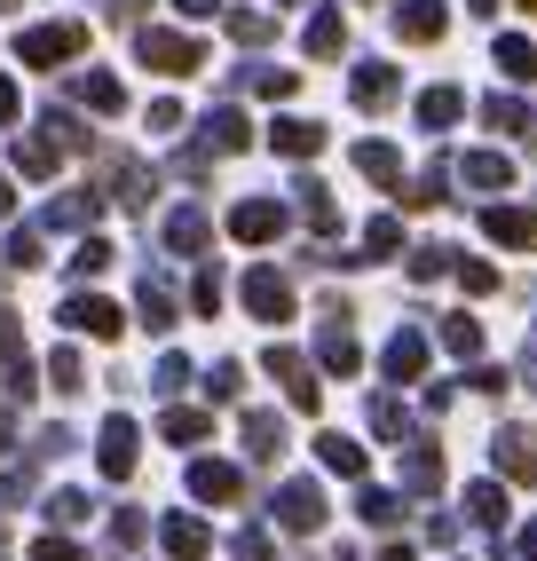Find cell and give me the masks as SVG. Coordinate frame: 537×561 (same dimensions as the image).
<instances>
[{
  "label": "cell",
  "mask_w": 537,
  "mask_h": 561,
  "mask_svg": "<svg viewBox=\"0 0 537 561\" xmlns=\"http://www.w3.org/2000/svg\"><path fill=\"white\" fill-rule=\"evenodd\" d=\"M80 48H88V24H32V32H16V64H41V71L71 64Z\"/></svg>",
  "instance_id": "cell-1"
},
{
  "label": "cell",
  "mask_w": 537,
  "mask_h": 561,
  "mask_svg": "<svg viewBox=\"0 0 537 561\" xmlns=\"http://www.w3.org/2000/svg\"><path fill=\"white\" fill-rule=\"evenodd\" d=\"M317 364H324V371H340V380H349V371L364 364V348H356V324H349V301H324V332H317Z\"/></svg>",
  "instance_id": "cell-2"
},
{
  "label": "cell",
  "mask_w": 537,
  "mask_h": 561,
  "mask_svg": "<svg viewBox=\"0 0 537 561\" xmlns=\"http://www.w3.org/2000/svg\"><path fill=\"white\" fill-rule=\"evenodd\" d=\"M0 380H9V396H16V403H32V388H41V371H32V348H24L16 309H0Z\"/></svg>",
  "instance_id": "cell-3"
},
{
  "label": "cell",
  "mask_w": 537,
  "mask_h": 561,
  "mask_svg": "<svg viewBox=\"0 0 537 561\" xmlns=\"http://www.w3.org/2000/svg\"><path fill=\"white\" fill-rule=\"evenodd\" d=\"M135 48H142V64H150V71H167V80H190V71L206 64V48H198V41H182V32H159V24H150Z\"/></svg>",
  "instance_id": "cell-4"
},
{
  "label": "cell",
  "mask_w": 537,
  "mask_h": 561,
  "mask_svg": "<svg viewBox=\"0 0 537 561\" xmlns=\"http://www.w3.org/2000/svg\"><path fill=\"white\" fill-rule=\"evenodd\" d=\"M268 380H285V403L293 411H317L324 403V380H317V364L300 356V348H268Z\"/></svg>",
  "instance_id": "cell-5"
},
{
  "label": "cell",
  "mask_w": 537,
  "mask_h": 561,
  "mask_svg": "<svg viewBox=\"0 0 537 561\" xmlns=\"http://www.w3.org/2000/svg\"><path fill=\"white\" fill-rule=\"evenodd\" d=\"M64 324L71 332H88V341H119V301H103V293H71V301H64Z\"/></svg>",
  "instance_id": "cell-6"
},
{
  "label": "cell",
  "mask_w": 537,
  "mask_h": 561,
  "mask_svg": "<svg viewBox=\"0 0 537 561\" xmlns=\"http://www.w3.org/2000/svg\"><path fill=\"white\" fill-rule=\"evenodd\" d=\"M135 420H119V411H111V420H103V435H95V467L111 474V482H127L135 474Z\"/></svg>",
  "instance_id": "cell-7"
},
{
  "label": "cell",
  "mask_w": 537,
  "mask_h": 561,
  "mask_svg": "<svg viewBox=\"0 0 537 561\" xmlns=\"http://www.w3.org/2000/svg\"><path fill=\"white\" fill-rule=\"evenodd\" d=\"M190 499L229 506V499H245V474L229 467V459H190Z\"/></svg>",
  "instance_id": "cell-8"
},
{
  "label": "cell",
  "mask_w": 537,
  "mask_h": 561,
  "mask_svg": "<svg viewBox=\"0 0 537 561\" xmlns=\"http://www.w3.org/2000/svg\"><path fill=\"white\" fill-rule=\"evenodd\" d=\"M277 522H285L293 538L324 530V491H317V482H285V491H277Z\"/></svg>",
  "instance_id": "cell-9"
},
{
  "label": "cell",
  "mask_w": 537,
  "mask_h": 561,
  "mask_svg": "<svg viewBox=\"0 0 537 561\" xmlns=\"http://www.w3.org/2000/svg\"><path fill=\"white\" fill-rule=\"evenodd\" d=\"M245 309H253L261 324H285V317H293V285H285L277 270H245Z\"/></svg>",
  "instance_id": "cell-10"
},
{
  "label": "cell",
  "mask_w": 537,
  "mask_h": 561,
  "mask_svg": "<svg viewBox=\"0 0 537 561\" xmlns=\"http://www.w3.org/2000/svg\"><path fill=\"white\" fill-rule=\"evenodd\" d=\"M159 546H167L174 561H206V553H214V530H206L198 514H167V522H159Z\"/></svg>",
  "instance_id": "cell-11"
},
{
  "label": "cell",
  "mask_w": 537,
  "mask_h": 561,
  "mask_svg": "<svg viewBox=\"0 0 537 561\" xmlns=\"http://www.w3.org/2000/svg\"><path fill=\"white\" fill-rule=\"evenodd\" d=\"M277 230H285V206H268V198H245L238 214H229V238L238 245H268Z\"/></svg>",
  "instance_id": "cell-12"
},
{
  "label": "cell",
  "mask_w": 537,
  "mask_h": 561,
  "mask_svg": "<svg viewBox=\"0 0 537 561\" xmlns=\"http://www.w3.org/2000/svg\"><path fill=\"white\" fill-rule=\"evenodd\" d=\"M498 474H506V482H537V435L529 427H498Z\"/></svg>",
  "instance_id": "cell-13"
},
{
  "label": "cell",
  "mask_w": 537,
  "mask_h": 561,
  "mask_svg": "<svg viewBox=\"0 0 537 561\" xmlns=\"http://www.w3.org/2000/svg\"><path fill=\"white\" fill-rule=\"evenodd\" d=\"M403 491H411V499H435V491H443V451H435V443H411V459H403Z\"/></svg>",
  "instance_id": "cell-14"
},
{
  "label": "cell",
  "mask_w": 537,
  "mask_h": 561,
  "mask_svg": "<svg viewBox=\"0 0 537 561\" xmlns=\"http://www.w3.org/2000/svg\"><path fill=\"white\" fill-rule=\"evenodd\" d=\"M379 364H388V380H419V371H427V332H411V324H403Z\"/></svg>",
  "instance_id": "cell-15"
},
{
  "label": "cell",
  "mask_w": 537,
  "mask_h": 561,
  "mask_svg": "<svg viewBox=\"0 0 537 561\" xmlns=\"http://www.w3.org/2000/svg\"><path fill=\"white\" fill-rule=\"evenodd\" d=\"M482 230H490L498 245H537V214H529V206H490Z\"/></svg>",
  "instance_id": "cell-16"
},
{
  "label": "cell",
  "mask_w": 537,
  "mask_h": 561,
  "mask_svg": "<svg viewBox=\"0 0 537 561\" xmlns=\"http://www.w3.org/2000/svg\"><path fill=\"white\" fill-rule=\"evenodd\" d=\"M268 142H277L285 159H317V151H324V127H317V119H277V127H268Z\"/></svg>",
  "instance_id": "cell-17"
},
{
  "label": "cell",
  "mask_w": 537,
  "mask_h": 561,
  "mask_svg": "<svg viewBox=\"0 0 537 561\" xmlns=\"http://www.w3.org/2000/svg\"><path fill=\"white\" fill-rule=\"evenodd\" d=\"M396 24H403V41H419V48H427V41H443L450 9H443V0H411V9H403Z\"/></svg>",
  "instance_id": "cell-18"
},
{
  "label": "cell",
  "mask_w": 537,
  "mask_h": 561,
  "mask_svg": "<svg viewBox=\"0 0 537 561\" xmlns=\"http://www.w3.org/2000/svg\"><path fill=\"white\" fill-rule=\"evenodd\" d=\"M285 443H293V435H285L277 411H245V451H253V459H277Z\"/></svg>",
  "instance_id": "cell-19"
},
{
  "label": "cell",
  "mask_w": 537,
  "mask_h": 561,
  "mask_svg": "<svg viewBox=\"0 0 537 561\" xmlns=\"http://www.w3.org/2000/svg\"><path fill=\"white\" fill-rule=\"evenodd\" d=\"M206 238H214V221H206L198 206H182V214H167V245H174V253H206Z\"/></svg>",
  "instance_id": "cell-20"
},
{
  "label": "cell",
  "mask_w": 537,
  "mask_h": 561,
  "mask_svg": "<svg viewBox=\"0 0 537 561\" xmlns=\"http://www.w3.org/2000/svg\"><path fill=\"white\" fill-rule=\"evenodd\" d=\"M245 142H253V135H245V119H238V111H214V119H206V142H198V151H206V159H214V151L229 159V151H245Z\"/></svg>",
  "instance_id": "cell-21"
},
{
  "label": "cell",
  "mask_w": 537,
  "mask_h": 561,
  "mask_svg": "<svg viewBox=\"0 0 537 561\" xmlns=\"http://www.w3.org/2000/svg\"><path fill=\"white\" fill-rule=\"evenodd\" d=\"M56 151H64L56 135H32V142H16V174H32V182H48V174H56Z\"/></svg>",
  "instance_id": "cell-22"
},
{
  "label": "cell",
  "mask_w": 537,
  "mask_h": 561,
  "mask_svg": "<svg viewBox=\"0 0 537 561\" xmlns=\"http://www.w3.org/2000/svg\"><path fill=\"white\" fill-rule=\"evenodd\" d=\"M135 317H142L150 332H174V293H167V285H150V277H142V293H135Z\"/></svg>",
  "instance_id": "cell-23"
},
{
  "label": "cell",
  "mask_w": 537,
  "mask_h": 561,
  "mask_svg": "<svg viewBox=\"0 0 537 561\" xmlns=\"http://www.w3.org/2000/svg\"><path fill=\"white\" fill-rule=\"evenodd\" d=\"M317 459H324L332 474L356 482V474H364V443H349V435H317Z\"/></svg>",
  "instance_id": "cell-24"
},
{
  "label": "cell",
  "mask_w": 537,
  "mask_h": 561,
  "mask_svg": "<svg viewBox=\"0 0 537 561\" xmlns=\"http://www.w3.org/2000/svg\"><path fill=\"white\" fill-rule=\"evenodd\" d=\"M498 71H506V80H537V41L506 32V41H498Z\"/></svg>",
  "instance_id": "cell-25"
},
{
  "label": "cell",
  "mask_w": 537,
  "mask_h": 561,
  "mask_svg": "<svg viewBox=\"0 0 537 561\" xmlns=\"http://www.w3.org/2000/svg\"><path fill=\"white\" fill-rule=\"evenodd\" d=\"M80 103L88 111H127V88L111 80V71H80Z\"/></svg>",
  "instance_id": "cell-26"
},
{
  "label": "cell",
  "mask_w": 537,
  "mask_h": 561,
  "mask_svg": "<svg viewBox=\"0 0 537 561\" xmlns=\"http://www.w3.org/2000/svg\"><path fill=\"white\" fill-rule=\"evenodd\" d=\"M467 514L482 522V530H506V491H498V482H475V491H467Z\"/></svg>",
  "instance_id": "cell-27"
},
{
  "label": "cell",
  "mask_w": 537,
  "mask_h": 561,
  "mask_svg": "<svg viewBox=\"0 0 537 561\" xmlns=\"http://www.w3.org/2000/svg\"><path fill=\"white\" fill-rule=\"evenodd\" d=\"M356 167H364L372 182H396V191H403V159L388 151V142H356Z\"/></svg>",
  "instance_id": "cell-28"
},
{
  "label": "cell",
  "mask_w": 537,
  "mask_h": 561,
  "mask_svg": "<svg viewBox=\"0 0 537 561\" xmlns=\"http://www.w3.org/2000/svg\"><path fill=\"white\" fill-rule=\"evenodd\" d=\"M88 221H95V191H71L48 206V230H88Z\"/></svg>",
  "instance_id": "cell-29"
},
{
  "label": "cell",
  "mask_w": 537,
  "mask_h": 561,
  "mask_svg": "<svg viewBox=\"0 0 537 561\" xmlns=\"http://www.w3.org/2000/svg\"><path fill=\"white\" fill-rule=\"evenodd\" d=\"M159 435H167V443H206V435H214V420H206V411H182V403H174L167 420H159Z\"/></svg>",
  "instance_id": "cell-30"
},
{
  "label": "cell",
  "mask_w": 537,
  "mask_h": 561,
  "mask_svg": "<svg viewBox=\"0 0 537 561\" xmlns=\"http://www.w3.org/2000/svg\"><path fill=\"white\" fill-rule=\"evenodd\" d=\"M48 380H56V396H80V388H88V364H80V348H56V356H48Z\"/></svg>",
  "instance_id": "cell-31"
},
{
  "label": "cell",
  "mask_w": 537,
  "mask_h": 561,
  "mask_svg": "<svg viewBox=\"0 0 537 561\" xmlns=\"http://www.w3.org/2000/svg\"><path fill=\"white\" fill-rule=\"evenodd\" d=\"M388 95H396V71H388V64H364V71H356V103H364V111H379Z\"/></svg>",
  "instance_id": "cell-32"
},
{
  "label": "cell",
  "mask_w": 537,
  "mask_h": 561,
  "mask_svg": "<svg viewBox=\"0 0 537 561\" xmlns=\"http://www.w3.org/2000/svg\"><path fill=\"white\" fill-rule=\"evenodd\" d=\"M458 111H467V95H458V88H427V95H419V119H427V127H450Z\"/></svg>",
  "instance_id": "cell-33"
},
{
  "label": "cell",
  "mask_w": 537,
  "mask_h": 561,
  "mask_svg": "<svg viewBox=\"0 0 537 561\" xmlns=\"http://www.w3.org/2000/svg\"><path fill=\"white\" fill-rule=\"evenodd\" d=\"M467 182H475V191H506V182H514V167L498 159V151H475V159H467Z\"/></svg>",
  "instance_id": "cell-34"
},
{
  "label": "cell",
  "mask_w": 537,
  "mask_h": 561,
  "mask_svg": "<svg viewBox=\"0 0 537 561\" xmlns=\"http://www.w3.org/2000/svg\"><path fill=\"white\" fill-rule=\"evenodd\" d=\"M443 348L450 356H482V324L475 317H443Z\"/></svg>",
  "instance_id": "cell-35"
},
{
  "label": "cell",
  "mask_w": 537,
  "mask_h": 561,
  "mask_svg": "<svg viewBox=\"0 0 537 561\" xmlns=\"http://www.w3.org/2000/svg\"><path fill=\"white\" fill-rule=\"evenodd\" d=\"M372 427L388 435V443H411V420H403V403H396V396H372Z\"/></svg>",
  "instance_id": "cell-36"
},
{
  "label": "cell",
  "mask_w": 537,
  "mask_h": 561,
  "mask_svg": "<svg viewBox=\"0 0 537 561\" xmlns=\"http://www.w3.org/2000/svg\"><path fill=\"white\" fill-rule=\"evenodd\" d=\"M490 127H498V135H529V103H514V95H490Z\"/></svg>",
  "instance_id": "cell-37"
},
{
  "label": "cell",
  "mask_w": 537,
  "mask_h": 561,
  "mask_svg": "<svg viewBox=\"0 0 537 561\" xmlns=\"http://www.w3.org/2000/svg\"><path fill=\"white\" fill-rule=\"evenodd\" d=\"M340 41H349V24H340V16L324 9V16L309 24V56H340Z\"/></svg>",
  "instance_id": "cell-38"
},
{
  "label": "cell",
  "mask_w": 537,
  "mask_h": 561,
  "mask_svg": "<svg viewBox=\"0 0 537 561\" xmlns=\"http://www.w3.org/2000/svg\"><path fill=\"white\" fill-rule=\"evenodd\" d=\"M206 396H214V403H238V396H245V364H214Z\"/></svg>",
  "instance_id": "cell-39"
},
{
  "label": "cell",
  "mask_w": 537,
  "mask_h": 561,
  "mask_svg": "<svg viewBox=\"0 0 537 561\" xmlns=\"http://www.w3.org/2000/svg\"><path fill=\"white\" fill-rule=\"evenodd\" d=\"M135 546H142V514L119 506V514H111V553H135Z\"/></svg>",
  "instance_id": "cell-40"
},
{
  "label": "cell",
  "mask_w": 537,
  "mask_h": 561,
  "mask_svg": "<svg viewBox=\"0 0 537 561\" xmlns=\"http://www.w3.org/2000/svg\"><path fill=\"white\" fill-rule=\"evenodd\" d=\"M111 270V245L103 238H80V253H71V277H103Z\"/></svg>",
  "instance_id": "cell-41"
},
{
  "label": "cell",
  "mask_w": 537,
  "mask_h": 561,
  "mask_svg": "<svg viewBox=\"0 0 537 561\" xmlns=\"http://www.w3.org/2000/svg\"><path fill=\"white\" fill-rule=\"evenodd\" d=\"M364 522H379V530H396V522H403V499H396V491H364Z\"/></svg>",
  "instance_id": "cell-42"
},
{
  "label": "cell",
  "mask_w": 537,
  "mask_h": 561,
  "mask_svg": "<svg viewBox=\"0 0 537 561\" xmlns=\"http://www.w3.org/2000/svg\"><path fill=\"white\" fill-rule=\"evenodd\" d=\"M88 506H95L88 491H56V499H48V522H64V530H71V522H88Z\"/></svg>",
  "instance_id": "cell-43"
},
{
  "label": "cell",
  "mask_w": 537,
  "mask_h": 561,
  "mask_svg": "<svg viewBox=\"0 0 537 561\" xmlns=\"http://www.w3.org/2000/svg\"><path fill=\"white\" fill-rule=\"evenodd\" d=\"M190 309H198V317L221 309V270H198V285H190Z\"/></svg>",
  "instance_id": "cell-44"
},
{
  "label": "cell",
  "mask_w": 537,
  "mask_h": 561,
  "mask_svg": "<svg viewBox=\"0 0 537 561\" xmlns=\"http://www.w3.org/2000/svg\"><path fill=\"white\" fill-rule=\"evenodd\" d=\"M48 135L64 142V151H88V127H80V119H71V111H48Z\"/></svg>",
  "instance_id": "cell-45"
},
{
  "label": "cell",
  "mask_w": 537,
  "mask_h": 561,
  "mask_svg": "<svg viewBox=\"0 0 537 561\" xmlns=\"http://www.w3.org/2000/svg\"><path fill=\"white\" fill-rule=\"evenodd\" d=\"M364 245H372V253H396V245H403V221H396V214H379L372 230H364Z\"/></svg>",
  "instance_id": "cell-46"
},
{
  "label": "cell",
  "mask_w": 537,
  "mask_h": 561,
  "mask_svg": "<svg viewBox=\"0 0 537 561\" xmlns=\"http://www.w3.org/2000/svg\"><path fill=\"white\" fill-rule=\"evenodd\" d=\"M32 499V467H9L0 474V506H24Z\"/></svg>",
  "instance_id": "cell-47"
},
{
  "label": "cell",
  "mask_w": 537,
  "mask_h": 561,
  "mask_svg": "<svg viewBox=\"0 0 537 561\" xmlns=\"http://www.w3.org/2000/svg\"><path fill=\"white\" fill-rule=\"evenodd\" d=\"M182 380H190V364H182V356H159V371H150V388H159V396H174Z\"/></svg>",
  "instance_id": "cell-48"
},
{
  "label": "cell",
  "mask_w": 537,
  "mask_h": 561,
  "mask_svg": "<svg viewBox=\"0 0 537 561\" xmlns=\"http://www.w3.org/2000/svg\"><path fill=\"white\" fill-rule=\"evenodd\" d=\"M32 261H41V230H16L9 238V270H32Z\"/></svg>",
  "instance_id": "cell-49"
},
{
  "label": "cell",
  "mask_w": 537,
  "mask_h": 561,
  "mask_svg": "<svg viewBox=\"0 0 537 561\" xmlns=\"http://www.w3.org/2000/svg\"><path fill=\"white\" fill-rule=\"evenodd\" d=\"M458 285H467V293H498V270H482V261H458Z\"/></svg>",
  "instance_id": "cell-50"
},
{
  "label": "cell",
  "mask_w": 537,
  "mask_h": 561,
  "mask_svg": "<svg viewBox=\"0 0 537 561\" xmlns=\"http://www.w3.org/2000/svg\"><path fill=\"white\" fill-rule=\"evenodd\" d=\"M229 32H238V41H268V16H261V9H238V16H229Z\"/></svg>",
  "instance_id": "cell-51"
},
{
  "label": "cell",
  "mask_w": 537,
  "mask_h": 561,
  "mask_svg": "<svg viewBox=\"0 0 537 561\" xmlns=\"http://www.w3.org/2000/svg\"><path fill=\"white\" fill-rule=\"evenodd\" d=\"M32 561H88V553L71 546V538H41V546H32Z\"/></svg>",
  "instance_id": "cell-52"
},
{
  "label": "cell",
  "mask_w": 537,
  "mask_h": 561,
  "mask_svg": "<svg viewBox=\"0 0 537 561\" xmlns=\"http://www.w3.org/2000/svg\"><path fill=\"white\" fill-rule=\"evenodd\" d=\"M467 380H475L482 396H506V371H498V364H475V371H467Z\"/></svg>",
  "instance_id": "cell-53"
},
{
  "label": "cell",
  "mask_w": 537,
  "mask_h": 561,
  "mask_svg": "<svg viewBox=\"0 0 537 561\" xmlns=\"http://www.w3.org/2000/svg\"><path fill=\"white\" fill-rule=\"evenodd\" d=\"M238 561H268V530H238Z\"/></svg>",
  "instance_id": "cell-54"
},
{
  "label": "cell",
  "mask_w": 537,
  "mask_h": 561,
  "mask_svg": "<svg viewBox=\"0 0 537 561\" xmlns=\"http://www.w3.org/2000/svg\"><path fill=\"white\" fill-rule=\"evenodd\" d=\"M16 119V80H0V127Z\"/></svg>",
  "instance_id": "cell-55"
},
{
  "label": "cell",
  "mask_w": 537,
  "mask_h": 561,
  "mask_svg": "<svg viewBox=\"0 0 537 561\" xmlns=\"http://www.w3.org/2000/svg\"><path fill=\"white\" fill-rule=\"evenodd\" d=\"M174 9H182V16H214V9H221V0H174Z\"/></svg>",
  "instance_id": "cell-56"
},
{
  "label": "cell",
  "mask_w": 537,
  "mask_h": 561,
  "mask_svg": "<svg viewBox=\"0 0 537 561\" xmlns=\"http://www.w3.org/2000/svg\"><path fill=\"white\" fill-rule=\"evenodd\" d=\"M514 546H522V561H537V522H529V530H522Z\"/></svg>",
  "instance_id": "cell-57"
},
{
  "label": "cell",
  "mask_w": 537,
  "mask_h": 561,
  "mask_svg": "<svg viewBox=\"0 0 537 561\" xmlns=\"http://www.w3.org/2000/svg\"><path fill=\"white\" fill-rule=\"evenodd\" d=\"M9 435H16V420H9V411H0V459H9Z\"/></svg>",
  "instance_id": "cell-58"
},
{
  "label": "cell",
  "mask_w": 537,
  "mask_h": 561,
  "mask_svg": "<svg viewBox=\"0 0 537 561\" xmlns=\"http://www.w3.org/2000/svg\"><path fill=\"white\" fill-rule=\"evenodd\" d=\"M16 214V191H9V182H0V221H9Z\"/></svg>",
  "instance_id": "cell-59"
},
{
  "label": "cell",
  "mask_w": 537,
  "mask_h": 561,
  "mask_svg": "<svg viewBox=\"0 0 537 561\" xmlns=\"http://www.w3.org/2000/svg\"><path fill=\"white\" fill-rule=\"evenodd\" d=\"M379 561H419V553H411V546H388V553H379Z\"/></svg>",
  "instance_id": "cell-60"
},
{
  "label": "cell",
  "mask_w": 537,
  "mask_h": 561,
  "mask_svg": "<svg viewBox=\"0 0 537 561\" xmlns=\"http://www.w3.org/2000/svg\"><path fill=\"white\" fill-rule=\"evenodd\" d=\"M0 9H16V0H0Z\"/></svg>",
  "instance_id": "cell-61"
},
{
  "label": "cell",
  "mask_w": 537,
  "mask_h": 561,
  "mask_svg": "<svg viewBox=\"0 0 537 561\" xmlns=\"http://www.w3.org/2000/svg\"><path fill=\"white\" fill-rule=\"evenodd\" d=\"M522 9H537V0H522Z\"/></svg>",
  "instance_id": "cell-62"
},
{
  "label": "cell",
  "mask_w": 537,
  "mask_h": 561,
  "mask_svg": "<svg viewBox=\"0 0 537 561\" xmlns=\"http://www.w3.org/2000/svg\"><path fill=\"white\" fill-rule=\"evenodd\" d=\"M0 538H9V530H0Z\"/></svg>",
  "instance_id": "cell-63"
}]
</instances>
